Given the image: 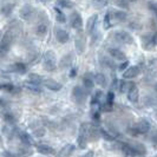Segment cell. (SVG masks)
<instances>
[{
    "mask_svg": "<svg viewBox=\"0 0 157 157\" xmlns=\"http://www.w3.org/2000/svg\"><path fill=\"white\" fill-rule=\"evenodd\" d=\"M72 60V57H71L70 55H67V56H65V57H63L62 58V63H60V66L62 67H69L71 65V62Z\"/></svg>",
    "mask_w": 157,
    "mask_h": 157,
    "instance_id": "cell-27",
    "label": "cell"
},
{
    "mask_svg": "<svg viewBox=\"0 0 157 157\" xmlns=\"http://www.w3.org/2000/svg\"><path fill=\"white\" fill-rule=\"evenodd\" d=\"M72 96L76 99V102L78 103H84L87 97V90H85L82 86H75L73 91H72Z\"/></svg>",
    "mask_w": 157,
    "mask_h": 157,
    "instance_id": "cell-4",
    "label": "cell"
},
{
    "mask_svg": "<svg viewBox=\"0 0 157 157\" xmlns=\"http://www.w3.org/2000/svg\"><path fill=\"white\" fill-rule=\"evenodd\" d=\"M113 17H115L117 20L122 21V20H125L126 13H124V12H121V11H116V12H113Z\"/></svg>",
    "mask_w": 157,
    "mask_h": 157,
    "instance_id": "cell-32",
    "label": "cell"
},
{
    "mask_svg": "<svg viewBox=\"0 0 157 157\" xmlns=\"http://www.w3.org/2000/svg\"><path fill=\"white\" fill-rule=\"evenodd\" d=\"M43 84H44V86L46 87V89L51 90V91H59V90L62 89V84H60V83H58L57 80L51 79V78L44 79Z\"/></svg>",
    "mask_w": 157,
    "mask_h": 157,
    "instance_id": "cell-9",
    "label": "cell"
},
{
    "mask_svg": "<svg viewBox=\"0 0 157 157\" xmlns=\"http://www.w3.org/2000/svg\"><path fill=\"white\" fill-rule=\"evenodd\" d=\"M86 144H87V140H86V138L79 135V137H78V145H79V147H80L82 149H84V148L86 147Z\"/></svg>",
    "mask_w": 157,
    "mask_h": 157,
    "instance_id": "cell-34",
    "label": "cell"
},
{
    "mask_svg": "<svg viewBox=\"0 0 157 157\" xmlns=\"http://www.w3.org/2000/svg\"><path fill=\"white\" fill-rule=\"evenodd\" d=\"M121 147H122L121 150H122V152H123L124 157H135L136 156V152H135L134 149L131 148V145H129V144H122Z\"/></svg>",
    "mask_w": 157,
    "mask_h": 157,
    "instance_id": "cell-15",
    "label": "cell"
},
{
    "mask_svg": "<svg viewBox=\"0 0 157 157\" xmlns=\"http://www.w3.org/2000/svg\"><path fill=\"white\" fill-rule=\"evenodd\" d=\"M25 87L26 89H29L30 91H32V92H36V94H39L40 91H41V89H40L39 85H36V84H32V83H26L25 84Z\"/></svg>",
    "mask_w": 157,
    "mask_h": 157,
    "instance_id": "cell-25",
    "label": "cell"
},
{
    "mask_svg": "<svg viewBox=\"0 0 157 157\" xmlns=\"http://www.w3.org/2000/svg\"><path fill=\"white\" fill-rule=\"evenodd\" d=\"M37 150L39 151L41 155H51L55 152L53 148H51L50 145H46V144H39L37 147Z\"/></svg>",
    "mask_w": 157,
    "mask_h": 157,
    "instance_id": "cell-18",
    "label": "cell"
},
{
    "mask_svg": "<svg viewBox=\"0 0 157 157\" xmlns=\"http://www.w3.org/2000/svg\"><path fill=\"white\" fill-rule=\"evenodd\" d=\"M76 72H77V71H76V69H72V70H71V72H70V77H75V76H76Z\"/></svg>",
    "mask_w": 157,
    "mask_h": 157,
    "instance_id": "cell-45",
    "label": "cell"
},
{
    "mask_svg": "<svg viewBox=\"0 0 157 157\" xmlns=\"http://www.w3.org/2000/svg\"><path fill=\"white\" fill-rule=\"evenodd\" d=\"M101 135L103 136V138H105L106 141H112V140H113V136H111L110 134H108V132H106L105 130H103V129L101 130Z\"/></svg>",
    "mask_w": 157,
    "mask_h": 157,
    "instance_id": "cell-35",
    "label": "cell"
},
{
    "mask_svg": "<svg viewBox=\"0 0 157 157\" xmlns=\"http://www.w3.org/2000/svg\"><path fill=\"white\" fill-rule=\"evenodd\" d=\"M70 25H71V27L75 29V30H79V29L82 27V25H83V19H82V17H80V14H79L78 12L71 13Z\"/></svg>",
    "mask_w": 157,
    "mask_h": 157,
    "instance_id": "cell-5",
    "label": "cell"
},
{
    "mask_svg": "<svg viewBox=\"0 0 157 157\" xmlns=\"http://www.w3.org/2000/svg\"><path fill=\"white\" fill-rule=\"evenodd\" d=\"M113 98H115V94H113L112 91H110V92L108 94V102L106 103H109V104L112 105V103H113Z\"/></svg>",
    "mask_w": 157,
    "mask_h": 157,
    "instance_id": "cell-39",
    "label": "cell"
},
{
    "mask_svg": "<svg viewBox=\"0 0 157 157\" xmlns=\"http://www.w3.org/2000/svg\"><path fill=\"white\" fill-rule=\"evenodd\" d=\"M29 82L32 83V84L39 85V84H43L44 78L41 76H39V75H37V73H31V75H29Z\"/></svg>",
    "mask_w": 157,
    "mask_h": 157,
    "instance_id": "cell-19",
    "label": "cell"
},
{
    "mask_svg": "<svg viewBox=\"0 0 157 157\" xmlns=\"http://www.w3.org/2000/svg\"><path fill=\"white\" fill-rule=\"evenodd\" d=\"M13 69H14V71L18 72V73H25V71H26V66L21 63H17V64L13 65Z\"/></svg>",
    "mask_w": 157,
    "mask_h": 157,
    "instance_id": "cell-30",
    "label": "cell"
},
{
    "mask_svg": "<svg viewBox=\"0 0 157 157\" xmlns=\"http://www.w3.org/2000/svg\"><path fill=\"white\" fill-rule=\"evenodd\" d=\"M75 45H76V50L78 51V53H83V52L85 51L86 43H85V37H84L82 33H78V34H77Z\"/></svg>",
    "mask_w": 157,
    "mask_h": 157,
    "instance_id": "cell-8",
    "label": "cell"
},
{
    "mask_svg": "<svg viewBox=\"0 0 157 157\" xmlns=\"http://www.w3.org/2000/svg\"><path fill=\"white\" fill-rule=\"evenodd\" d=\"M58 5L63 8H72L73 2L71 0H58Z\"/></svg>",
    "mask_w": 157,
    "mask_h": 157,
    "instance_id": "cell-28",
    "label": "cell"
},
{
    "mask_svg": "<svg viewBox=\"0 0 157 157\" xmlns=\"http://www.w3.org/2000/svg\"><path fill=\"white\" fill-rule=\"evenodd\" d=\"M103 110H104V111H111V110H112V105H111V104H109V103H106V104L103 106Z\"/></svg>",
    "mask_w": 157,
    "mask_h": 157,
    "instance_id": "cell-42",
    "label": "cell"
},
{
    "mask_svg": "<svg viewBox=\"0 0 157 157\" xmlns=\"http://www.w3.org/2000/svg\"><path fill=\"white\" fill-rule=\"evenodd\" d=\"M73 151H75V145L66 144L63 149L59 151V157H69Z\"/></svg>",
    "mask_w": 157,
    "mask_h": 157,
    "instance_id": "cell-16",
    "label": "cell"
},
{
    "mask_svg": "<svg viewBox=\"0 0 157 157\" xmlns=\"http://www.w3.org/2000/svg\"><path fill=\"white\" fill-rule=\"evenodd\" d=\"M108 52H109V55L112 57V58H115L116 60H119V62H125L126 60V56L124 52H122L119 48H116V47H110L109 50H108Z\"/></svg>",
    "mask_w": 157,
    "mask_h": 157,
    "instance_id": "cell-6",
    "label": "cell"
},
{
    "mask_svg": "<svg viewBox=\"0 0 157 157\" xmlns=\"http://www.w3.org/2000/svg\"><path fill=\"white\" fill-rule=\"evenodd\" d=\"M43 66L48 72H52V71L56 70V67H57V59H56V55L53 51L48 50V51H46L44 53V56H43Z\"/></svg>",
    "mask_w": 157,
    "mask_h": 157,
    "instance_id": "cell-1",
    "label": "cell"
},
{
    "mask_svg": "<svg viewBox=\"0 0 157 157\" xmlns=\"http://www.w3.org/2000/svg\"><path fill=\"white\" fill-rule=\"evenodd\" d=\"M150 137H151V141L154 142V143H157V130H154Z\"/></svg>",
    "mask_w": 157,
    "mask_h": 157,
    "instance_id": "cell-40",
    "label": "cell"
},
{
    "mask_svg": "<svg viewBox=\"0 0 157 157\" xmlns=\"http://www.w3.org/2000/svg\"><path fill=\"white\" fill-rule=\"evenodd\" d=\"M32 12L33 11H32V8L30 6H25V7H23L20 10V17L23 19H25V20H29L32 17Z\"/></svg>",
    "mask_w": 157,
    "mask_h": 157,
    "instance_id": "cell-20",
    "label": "cell"
},
{
    "mask_svg": "<svg viewBox=\"0 0 157 157\" xmlns=\"http://www.w3.org/2000/svg\"><path fill=\"white\" fill-rule=\"evenodd\" d=\"M55 12H56V19H57V21H58V23L63 24V23L66 21V17H65V14H64L59 8H55Z\"/></svg>",
    "mask_w": 157,
    "mask_h": 157,
    "instance_id": "cell-24",
    "label": "cell"
},
{
    "mask_svg": "<svg viewBox=\"0 0 157 157\" xmlns=\"http://www.w3.org/2000/svg\"><path fill=\"white\" fill-rule=\"evenodd\" d=\"M110 27V13H106L104 18V29H109Z\"/></svg>",
    "mask_w": 157,
    "mask_h": 157,
    "instance_id": "cell-37",
    "label": "cell"
},
{
    "mask_svg": "<svg viewBox=\"0 0 157 157\" xmlns=\"http://www.w3.org/2000/svg\"><path fill=\"white\" fill-rule=\"evenodd\" d=\"M154 87H155V90H156V91H157V83H156V84H155V85H154Z\"/></svg>",
    "mask_w": 157,
    "mask_h": 157,
    "instance_id": "cell-46",
    "label": "cell"
},
{
    "mask_svg": "<svg viewBox=\"0 0 157 157\" xmlns=\"http://www.w3.org/2000/svg\"><path fill=\"white\" fill-rule=\"evenodd\" d=\"M33 134L36 137H44L45 134H46V130H45V128H43V126H40V128H37V129H34V131H33Z\"/></svg>",
    "mask_w": 157,
    "mask_h": 157,
    "instance_id": "cell-29",
    "label": "cell"
},
{
    "mask_svg": "<svg viewBox=\"0 0 157 157\" xmlns=\"http://www.w3.org/2000/svg\"><path fill=\"white\" fill-rule=\"evenodd\" d=\"M155 157H157V155H156V156H155Z\"/></svg>",
    "mask_w": 157,
    "mask_h": 157,
    "instance_id": "cell-48",
    "label": "cell"
},
{
    "mask_svg": "<svg viewBox=\"0 0 157 157\" xmlns=\"http://www.w3.org/2000/svg\"><path fill=\"white\" fill-rule=\"evenodd\" d=\"M56 38H57V40H58L60 44H65V43L69 41L70 36H69V33L65 31V30L58 29V30L56 31Z\"/></svg>",
    "mask_w": 157,
    "mask_h": 157,
    "instance_id": "cell-12",
    "label": "cell"
},
{
    "mask_svg": "<svg viewBox=\"0 0 157 157\" xmlns=\"http://www.w3.org/2000/svg\"><path fill=\"white\" fill-rule=\"evenodd\" d=\"M108 2H109V0H92V1H91L92 6H94V8H97V10L105 7V6L108 5Z\"/></svg>",
    "mask_w": 157,
    "mask_h": 157,
    "instance_id": "cell-23",
    "label": "cell"
},
{
    "mask_svg": "<svg viewBox=\"0 0 157 157\" xmlns=\"http://www.w3.org/2000/svg\"><path fill=\"white\" fill-rule=\"evenodd\" d=\"M116 5L119 6V7L126 8L129 7V5H130V0H116Z\"/></svg>",
    "mask_w": 157,
    "mask_h": 157,
    "instance_id": "cell-33",
    "label": "cell"
},
{
    "mask_svg": "<svg viewBox=\"0 0 157 157\" xmlns=\"http://www.w3.org/2000/svg\"><path fill=\"white\" fill-rule=\"evenodd\" d=\"M94 80L96 82L97 85H99L101 87H105L106 86V77L103 75V73H96L94 77Z\"/></svg>",
    "mask_w": 157,
    "mask_h": 157,
    "instance_id": "cell-17",
    "label": "cell"
},
{
    "mask_svg": "<svg viewBox=\"0 0 157 157\" xmlns=\"http://www.w3.org/2000/svg\"><path fill=\"white\" fill-rule=\"evenodd\" d=\"M113 39L116 40L117 43L125 44V45H129V44H132V43H134L132 36H131L129 32L124 31V30H119V31L115 32V33H113Z\"/></svg>",
    "mask_w": 157,
    "mask_h": 157,
    "instance_id": "cell-3",
    "label": "cell"
},
{
    "mask_svg": "<svg viewBox=\"0 0 157 157\" xmlns=\"http://www.w3.org/2000/svg\"><path fill=\"white\" fill-rule=\"evenodd\" d=\"M128 67H129V63H128L126 60H125V62H123V64H121V65H119V70H124V71H125Z\"/></svg>",
    "mask_w": 157,
    "mask_h": 157,
    "instance_id": "cell-41",
    "label": "cell"
},
{
    "mask_svg": "<svg viewBox=\"0 0 157 157\" xmlns=\"http://www.w3.org/2000/svg\"><path fill=\"white\" fill-rule=\"evenodd\" d=\"M99 112H94V123H98L99 122Z\"/></svg>",
    "mask_w": 157,
    "mask_h": 157,
    "instance_id": "cell-43",
    "label": "cell"
},
{
    "mask_svg": "<svg viewBox=\"0 0 157 157\" xmlns=\"http://www.w3.org/2000/svg\"><path fill=\"white\" fill-rule=\"evenodd\" d=\"M13 7H14L13 4H6L5 6H2V8H1V13H2L4 16H8V14L13 11Z\"/></svg>",
    "mask_w": 157,
    "mask_h": 157,
    "instance_id": "cell-26",
    "label": "cell"
},
{
    "mask_svg": "<svg viewBox=\"0 0 157 157\" xmlns=\"http://www.w3.org/2000/svg\"><path fill=\"white\" fill-rule=\"evenodd\" d=\"M136 130H137V132L138 134H148L150 131V129H151V125H150V123L148 122V121H145V119H142V121H140L137 124H136Z\"/></svg>",
    "mask_w": 157,
    "mask_h": 157,
    "instance_id": "cell-7",
    "label": "cell"
},
{
    "mask_svg": "<svg viewBox=\"0 0 157 157\" xmlns=\"http://www.w3.org/2000/svg\"><path fill=\"white\" fill-rule=\"evenodd\" d=\"M149 8L157 17V2H149Z\"/></svg>",
    "mask_w": 157,
    "mask_h": 157,
    "instance_id": "cell-38",
    "label": "cell"
},
{
    "mask_svg": "<svg viewBox=\"0 0 157 157\" xmlns=\"http://www.w3.org/2000/svg\"><path fill=\"white\" fill-rule=\"evenodd\" d=\"M36 33L39 36V37H44L45 34L47 33V25L44 23L39 24L38 26H37V29H36Z\"/></svg>",
    "mask_w": 157,
    "mask_h": 157,
    "instance_id": "cell-22",
    "label": "cell"
},
{
    "mask_svg": "<svg viewBox=\"0 0 157 157\" xmlns=\"http://www.w3.org/2000/svg\"><path fill=\"white\" fill-rule=\"evenodd\" d=\"M14 40V36H13V32L7 31L6 34L4 36V38L0 41V58L6 56L10 51V48L12 46V43Z\"/></svg>",
    "mask_w": 157,
    "mask_h": 157,
    "instance_id": "cell-2",
    "label": "cell"
},
{
    "mask_svg": "<svg viewBox=\"0 0 157 157\" xmlns=\"http://www.w3.org/2000/svg\"><path fill=\"white\" fill-rule=\"evenodd\" d=\"M82 157H94V151H89L87 154H85L84 156H82Z\"/></svg>",
    "mask_w": 157,
    "mask_h": 157,
    "instance_id": "cell-44",
    "label": "cell"
},
{
    "mask_svg": "<svg viewBox=\"0 0 157 157\" xmlns=\"http://www.w3.org/2000/svg\"><path fill=\"white\" fill-rule=\"evenodd\" d=\"M140 73V67L138 66H129L124 72H123V78L124 79H132L137 77Z\"/></svg>",
    "mask_w": 157,
    "mask_h": 157,
    "instance_id": "cell-11",
    "label": "cell"
},
{
    "mask_svg": "<svg viewBox=\"0 0 157 157\" xmlns=\"http://www.w3.org/2000/svg\"><path fill=\"white\" fill-rule=\"evenodd\" d=\"M4 118H5V121H6L7 123H10V124H12V123L16 122V119H14V117H13V115H11V113H6V115L4 116Z\"/></svg>",
    "mask_w": 157,
    "mask_h": 157,
    "instance_id": "cell-36",
    "label": "cell"
},
{
    "mask_svg": "<svg viewBox=\"0 0 157 157\" xmlns=\"http://www.w3.org/2000/svg\"><path fill=\"white\" fill-rule=\"evenodd\" d=\"M20 140H21V142H23L24 144H26V145H30L32 143L30 136L27 134H25V132H21V134H20Z\"/></svg>",
    "mask_w": 157,
    "mask_h": 157,
    "instance_id": "cell-31",
    "label": "cell"
},
{
    "mask_svg": "<svg viewBox=\"0 0 157 157\" xmlns=\"http://www.w3.org/2000/svg\"><path fill=\"white\" fill-rule=\"evenodd\" d=\"M97 19L98 17L94 14L91 16L89 19H87V23H86V31L89 34H94V27H96V24H97Z\"/></svg>",
    "mask_w": 157,
    "mask_h": 157,
    "instance_id": "cell-13",
    "label": "cell"
},
{
    "mask_svg": "<svg viewBox=\"0 0 157 157\" xmlns=\"http://www.w3.org/2000/svg\"><path fill=\"white\" fill-rule=\"evenodd\" d=\"M138 98H140L138 87L136 86L135 84H132L131 86L129 87V90H128V99L131 103H136V102H138Z\"/></svg>",
    "mask_w": 157,
    "mask_h": 157,
    "instance_id": "cell-10",
    "label": "cell"
},
{
    "mask_svg": "<svg viewBox=\"0 0 157 157\" xmlns=\"http://www.w3.org/2000/svg\"><path fill=\"white\" fill-rule=\"evenodd\" d=\"M41 1H43V2H48L50 0H41Z\"/></svg>",
    "mask_w": 157,
    "mask_h": 157,
    "instance_id": "cell-47",
    "label": "cell"
},
{
    "mask_svg": "<svg viewBox=\"0 0 157 157\" xmlns=\"http://www.w3.org/2000/svg\"><path fill=\"white\" fill-rule=\"evenodd\" d=\"M131 148L134 149V151L136 152V155H137V154H138V155H144V154L147 152L144 145L141 144V143H135L134 145H131Z\"/></svg>",
    "mask_w": 157,
    "mask_h": 157,
    "instance_id": "cell-21",
    "label": "cell"
},
{
    "mask_svg": "<svg viewBox=\"0 0 157 157\" xmlns=\"http://www.w3.org/2000/svg\"><path fill=\"white\" fill-rule=\"evenodd\" d=\"M83 85L85 90H91L94 87V78H92V75L86 73L84 77H83Z\"/></svg>",
    "mask_w": 157,
    "mask_h": 157,
    "instance_id": "cell-14",
    "label": "cell"
}]
</instances>
